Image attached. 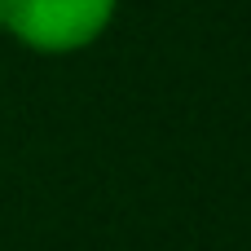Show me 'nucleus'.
I'll return each mask as SVG.
<instances>
[{"mask_svg": "<svg viewBox=\"0 0 251 251\" xmlns=\"http://www.w3.org/2000/svg\"><path fill=\"white\" fill-rule=\"evenodd\" d=\"M4 13H9V0H0V31H4Z\"/></svg>", "mask_w": 251, "mask_h": 251, "instance_id": "obj_2", "label": "nucleus"}, {"mask_svg": "<svg viewBox=\"0 0 251 251\" xmlns=\"http://www.w3.org/2000/svg\"><path fill=\"white\" fill-rule=\"evenodd\" d=\"M119 13V0H9L4 35L40 57H66L97 44Z\"/></svg>", "mask_w": 251, "mask_h": 251, "instance_id": "obj_1", "label": "nucleus"}]
</instances>
